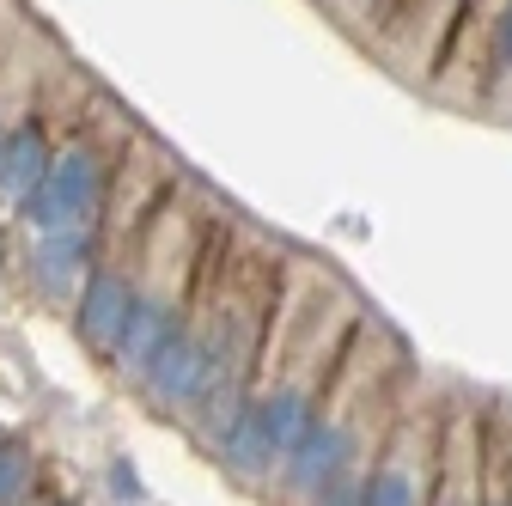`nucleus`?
Segmentation results:
<instances>
[{"label":"nucleus","mask_w":512,"mask_h":506,"mask_svg":"<svg viewBox=\"0 0 512 506\" xmlns=\"http://www.w3.org/2000/svg\"><path fill=\"white\" fill-rule=\"evenodd\" d=\"M92 269H98V226L43 232L37 257H31V281H37L43 293H74Z\"/></svg>","instance_id":"nucleus-8"},{"label":"nucleus","mask_w":512,"mask_h":506,"mask_svg":"<svg viewBox=\"0 0 512 506\" xmlns=\"http://www.w3.org/2000/svg\"><path fill=\"white\" fill-rule=\"evenodd\" d=\"M488 80H494V92H512V0H506L500 25H494V55H488Z\"/></svg>","instance_id":"nucleus-13"},{"label":"nucleus","mask_w":512,"mask_h":506,"mask_svg":"<svg viewBox=\"0 0 512 506\" xmlns=\"http://www.w3.org/2000/svg\"><path fill=\"white\" fill-rule=\"evenodd\" d=\"M305 506H366V470L354 464V470H342V476H330L324 488H317Z\"/></svg>","instance_id":"nucleus-12"},{"label":"nucleus","mask_w":512,"mask_h":506,"mask_svg":"<svg viewBox=\"0 0 512 506\" xmlns=\"http://www.w3.org/2000/svg\"><path fill=\"white\" fill-rule=\"evenodd\" d=\"M37 482V452L25 439H0V506H19Z\"/></svg>","instance_id":"nucleus-11"},{"label":"nucleus","mask_w":512,"mask_h":506,"mask_svg":"<svg viewBox=\"0 0 512 506\" xmlns=\"http://www.w3.org/2000/svg\"><path fill=\"white\" fill-rule=\"evenodd\" d=\"M214 458L238 476V482H263V476H275V452H269V439H263V427H256V409L244 403L226 427H220V439H214Z\"/></svg>","instance_id":"nucleus-10"},{"label":"nucleus","mask_w":512,"mask_h":506,"mask_svg":"<svg viewBox=\"0 0 512 506\" xmlns=\"http://www.w3.org/2000/svg\"><path fill=\"white\" fill-rule=\"evenodd\" d=\"M183 318H177V299L171 293H135V311H128V324H122V336H116V348H110V360L128 372V378H141L147 372V360L165 348V336L177 330Z\"/></svg>","instance_id":"nucleus-7"},{"label":"nucleus","mask_w":512,"mask_h":506,"mask_svg":"<svg viewBox=\"0 0 512 506\" xmlns=\"http://www.w3.org/2000/svg\"><path fill=\"white\" fill-rule=\"evenodd\" d=\"M49 159H55V153H49V141H43L37 122H19V129H7V135H0V196L19 208L31 189L43 183Z\"/></svg>","instance_id":"nucleus-9"},{"label":"nucleus","mask_w":512,"mask_h":506,"mask_svg":"<svg viewBox=\"0 0 512 506\" xmlns=\"http://www.w3.org/2000/svg\"><path fill=\"white\" fill-rule=\"evenodd\" d=\"M135 293H141V281L122 275V269H92V275L80 281V311H74V318H80V336H86L98 354L116 348L128 311H135Z\"/></svg>","instance_id":"nucleus-5"},{"label":"nucleus","mask_w":512,"mask_h":506,"mask_svg":"<svg viewBox=\"0 0 512 506\" xmlns=\"http://www.w3.org/2000/svg\"><path fill=\"white\" fill-rule=\"evenodd\" d=\"M135 385H141L147 403L165 409V415H189V409H196V397H202V385H208V354H202L196 324H177V330L165 336V348L147 360V372L135 378Z\"/></svg>","instance_id":"nucleus-3"},{"label":"nucleus","mask_w":512,"mask_h":506,"mask_svg":"<svg viewBox=\"0 0 512 506\" xmlns=\"http://www.w3.org/2000/svg\"><path fill=\"white\" fill-rule=\"evenodd\" d=\"M427 446H421V433L403 427L391 446L378 452V464L366 470V506H427Z\"/></svg>","instance_id":"nucleus-4"},{"label":"nucleus","mask_w":512,"mask_h":506,"mask_svg":"<svg viewBox=\"0 0 512 506\" xmlns=\"http://www.w3.org/2000/svg\"><path fill=\"white\" fill-rule=\"evenodd\" d=\"M104 183H110V177H104L98 147L74 141L68 153H55V159H49L43 183L19 202V214H25V226H37V232L98 226V214H104Z\"/></svg>","instance_id":"nucleus-1"},{"label":"nucleus","mask_w":512,"mask_h":506,"mask_svg":"<svg viewBox=\"0 0 512 506\" xmlns=\"http://www.w3.org/2000/svg\"><path fill=\"white\" fill-rule=\"evenodd\" d=\"M427 506H482V446H476V421H464V415L445 427Z\"/></svg>","instance_id":"nucleus-6"},{"label":"nucleus","mask_w":512,"mask_h":506,"mask_svg":"<svg viewBox=\"0 0 512 506\" xmlns=\"http://www.w3.org/2000/svg\"><path fill=\"white\" fill-rule=\"evenodd\" d=\"M110 488L122 500H141V482H135V470H128V464H110Z\"/></svg>","instance_id":"nucleus-14"},{"label":"nucleus","mask_w":512,"mask_h":506,"mask_svg":"<svg viewBox=\"0 0 512 506\" xmlns=\"http://www.w3.org/2000/svg\"><path fill=\"white\" fill-rule=\"evenodd\" d=\"M366 458V433H360V415L354 409H342L336 397H324V409H317V421L299 433V446L275 464L281 470V488L293 494V500H311L317 488H324L330 476H342V470H354Z\"/></svg>","instance_id":"nucleus-2"}]
</instances>
